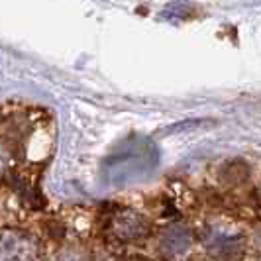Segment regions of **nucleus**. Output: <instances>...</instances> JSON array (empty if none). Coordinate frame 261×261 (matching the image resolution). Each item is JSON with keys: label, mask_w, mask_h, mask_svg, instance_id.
<instances>
[{"label": "nucleus", "mask_w": 261, "mask_h": 261, "mask_svg": "<svg viewBox=\"0 0 261 261\" xmlns=\"http://www.w3.org/2000/svg\"><path fill=\"white\" fill-rule=\"evenodd\" d=\"M0 261H39V246L24 230H4L0 234Z\"/></svg>", "instance_id": "obj_1"}, {"label": "nucleus", "mask_w": 261, "mask_h": 261, "mask_svg": "<svg viewBox=\"0 0 261 261\" xmlns=\"http://www.w3.org/2000/svg\"><path fill=\"white\" fill-rule=\"evenodd\" d=\"M4 169H6V159H4V155L0 153V175L4 173Z\"/></svg>", "instance_id": "obj_2"}]
</instances>
